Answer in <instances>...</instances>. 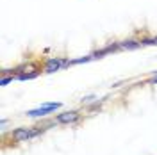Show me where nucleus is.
<instances>
[{
	"label": "nucleus",
	"instance_id": "obj_1",
	"mask_svg": "<svg viewBox=\"0 0 157 155\" xmlns=\"http://www.w3.org/2000/svg\"><path fill=\"white\" fill-rule=\"evenodd\" d=\"M70 66V61L61 57H50L45 61V73H54V71H59L61 68H66Z\"/></svg>",
	"mask_w": 157,
	"mask_h": 155
},
{
	"label": "nucleus",
	"instance_id": "obj_2",
	"mask_svg": "<svg viewBox=\"0 0 157 155\" xmlns=\"http://www.w3.org/2000/svg\"><path fill=\"white\" fill-rule=\"evenodd\" d=\"M59 107H61V104H59V102H52V104H43V105L39 107V109L29 111V112H27V116H30V118L47 116L48 112H52V111H56V109H59Z\"/></svg>",
	"mask_w": 157,
	"mask_h": 155
},
{
	"label": "nucleus",
	"instance_id": "obj_3",
	"mask_svg": "<svg viewBox=\"0 0 157 155\" xmlns=\"http://www.w3.org/2000/svg\"><path fill=\"white\" fill-rule=\"evenodd\" d=\"M38 134V130H30V128H18V130H14V141H25V139H29V137H34Z\"/></svg>",
	"mask_w": 157,
	"mask_h": 155
},
{
	"label": "nucleus",
	"instance_id": "obj_4",
	"mask_svg": "<svg viewBox=\"0 0 157 155\" xmlns=\"http://www.w3.org/2000/svg\"><path fill=\"white\" fill-rule=\"evenodd\" d=\"M77 119H78V112H75V111H70V112H64V114H59L57 116L59 123H73Z\"/></svg>",
	"mask_w": 157,
	"mask_h": 155
},
{
	"label": "nucleus",
	"instance_id": "obj_5",
	"mask_svg": "<svg viewBox=\"0 0 157 155\" xmlns=\"http://www.w3.org/2000/svg\"><path fill=\"white\" fill-rule=\"evenodd\" d=\"M143 43H137V41H123L120 45V48H127V50H134V48H139Z\"/></svg>",
	"mask_w": 157,
	"mask_h": 155
},
{
	"label": "nucleus",
	"instance_id": "obj_6",
	"mask_svg": "<svg viewBox=\"0 0 157 155\" xmlns=\"http://www.w3.org/2000/svg\"><path fill=\"white\" fill-rule=\"evenodd\" d=\"M36 77H38L36 71H32V73H20L18 80H30V78H36Z\"/></svg>",
	"mask_w": 157,
	"mask_h": 155
},
{
	"label": "nucleus",
	"instance_id": "obj_7",
	"mask_svg": "<svg viewBox=\"0 0 157 155\" xmlns=\"http://www.w3.org/2000/svg\"><path fill=\"white\" fill-rule=\"evenodd\" d=\"M9 82H13V77H2V82H0V84H2V86H7Z\"/></svg>",
	"mask_w": 157,
	"mask_h": 155
},
{
	"label": "nucleus",
	"instance_id": "obj_8",
	"mask_svg": "<svg viewBox=\"0 0 157 155\" xmlns=\"http://www.w3.org/2000/svg\"><path fill=\"white\" fill-rule=\"evenodd\" d=\"M143 45H157V38H152V39H145Z\"/></svg>",
	"mask_w": 157,
	"mask_h": 155
},
{
	"label": "nucleus",
	"instance_id": "obj_9",
	"mask_svg": "<svg viewBox=\"0 0 157 155\" xmlns=\"http://www.w3.org/2000/svg\"><path fill=\"white\" fill-rule=\"evenodd\" d=\"M93 98H95V96H86V98H82V102H86V104H88V102H91Z\"/></svg>",
	"mask_w": 157,
	"mask_h": 155
},
{
	"label": "nucleus",
	"instance_id": "obj_10",
	"mask_svg": "<svg viewBox=\"0 0 157 155\" xmlns=\"http://www.w3.org/2000/svg\"><path fill=\"white\" fill-rule=\"evenodd\" d=\"M154 82H155V84H157V77H155V78H154Z\"/></svg>",
	"mask_w": 157,
	"mask_h": 155
}]
</instances>
